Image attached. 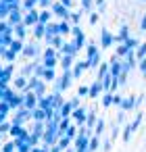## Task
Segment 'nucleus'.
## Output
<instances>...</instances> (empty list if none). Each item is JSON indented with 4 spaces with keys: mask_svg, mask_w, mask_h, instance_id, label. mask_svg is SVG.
<instances>
[{
    "mask_svg": "<svg viewBox=\"0 0 146 152\" xmlns=\"http://www.w3.org/2000/svg\"><path fill=\"white\" fill-rule=\"evenodd\" d=\"M50 11H52V15H56V17H61L63 21H67V19H71V13H69V9H67V7H63L61 2H54V4L50 7Z\"/></svg>",
    "mask_w": 146,
    "mask_h": 152,
    "instance_id": "1",
    "label": "nucleus"
},
{
    "mask_svg": "<svg viewBox=\"0 0 146 152\" xmlns=\"http://www.w3.org/2000/svg\"><path fill=\"white\" fill-rule=\"evenodd\" d=\"M40 102V98L34 94V92H25L23 94V106L27 108V110H36V104Z\"/></svg>",
    "mask_w": 146,
    "mask_h": 152,
    "instance_id": "2",
    "label": "nucleus"
},
{
    "mask_svg": "<svg viewBox=\"0 0 146 152\" xmlns=\"http://www.w3.org/2000/svg\"><path fill=\"white\" fill-rule=\"evenodd\" d=\"M40 23V13L34 9V11H27L25 13V17H23V25H27V27H34V25H38Z\"/></svg>",
    "mask_w": 146,
    "mask_h": 152,
    "instance_id": "3",
    "label": "nucleus"
},
{
    "mask_svg": "<svg viewBox=\"0 0 146 152\" xmlns=\"http://www.w3.org/2000/svg\"><path fill=\"white\" fill-rule=\"evenodd\" d=\"M23 17H25V15H23V9H15V11H11V15H9V19H7V21L15 27V25L23 23Z\"/></svg>",
    "mask_w": 146,
    "mask_h": 152,
    "instance_id": "4",
    "label": "nucleus"
},
{
    "mask_svg": "<svg viewBox=\"0 0 146 152\" xmlns=\"http://www.w3.org/2000/svg\"><path fill=\"white\" fill-rule=\"evenodd\" d=\"M56 65V52L52 50V48H48L46 52H44V67L46 69H52Z\"/></svg>",
    "mask_w": 146,
    "mask_h": 152,
    "instance_id": "5",
    "label": "nucleus"
},
{
    "mask_svg": "<svg viewBox=\"0 0 146 152\" xmlns=\"http://www.w3.org/2000/svg\"><path fill=\"white\" fill-rule=\"evenodd\" d=\"M23 54H25L27 58H34V56H38V54H40V48H38V44H36V42L27 44V46L23 48Z\"/></svg>",
    "mask_w": 146,
    "mask_h": 152,
    "instance_id": "6",
    "label": "nucleus"
},
{
    "mask_svg": "<svg viewBox=\"0 0 146 152\" xmlns=\"http://www.w3.org/2000/svg\"><path fill=\"white\" fill-rule=\"evenodd\" d=\"M13 34L17 36V40H23V38L27 36V25H23V23L15 25V27H13Z\"/></svg>",
    "mask_w": 146,
    "mask_h": 152,
    "instance_id": "7",
    "label": "nucleus"
},
{
    "mask_svg": "<svg viewBox=\"0 0 146 152\" xmlns=\"http://www.w3.org/2000/svg\"><path fill=\"white\" fill-rule=\"evenodd\" d=\"M121 71H123V67L117 63V56H115V58L111 61V75L117 79V77H121Z\"/></svg>",
    "mask_w": 146,
    "mask_h": 152,
    "instance_id": "8",
    "label": "nucleus"
},
{
    "mask_svg": "<svg viewBox=\"0 0 146 152\" xmlns=\"http://www.w3.org/2000/svg\"><path fill=\"white\" fill-rule=\"evenodd\" d=\"M11 135H13V137H17V140L27 137V133H25V129H23L21 125H13V127H11Z\"/></svg>",
    "mask_w": 146,
    "mask_h": 152,
    "instance_id": "9",
    "label": "nucleus"
},
{
    "mask_svg": "<svg viewBox=\"0 0 146 152\" xmlns=\"http://www.w3.org/2000/svg\"><path fill=\"white\" fill-rule=\"evenodd\" d=\"M100 36H102V48H109V46L113 44V36H111L106 29H102V31H100Z\"/></svg>",
    "mask_w": 146,
    "mask_h": 152,
    "instance_id": "10",
    "label": "nucleus"
},
{
    "mask_svg": "<svg viewBox=\"0 0 146 152\" xmlns=\"http://www.w3.org/2000/svg\"><path fill=\"white\" fill-rule=\"evenodd\" d=\"M23 48H25V46H23V42H21V40H13V42H11V46H9V50H13L15 54L23 52Z\"/></svg>",
    "mask_w": 146,
    "mask_h": 152,
    "instance_id": "11",
    "label": "nucleus"
},
{
    "mask_svg": "<svg viewBox=\"0 0 146 152\" xmlns=\"http://www.w3.org/2000/svg\"><path fill=\"white\" fill-rule=\"evenodd\" d=\"M34 36L40 40V38H44L46 36V25H42V23H38V25H34Z\"/></svg>",
    "mask_w": 146,
    "mask_h": 152,
    "instance_id": "12",
    "label": "nucleus"
},
{
    "mask_svg": "<svg viewBox=\"0 0 146 152\" xmlns=\"http://www.w3.org/2000/svg\"><path fill=\"white\" fill-rule=\"evenodd\" d=\"M71 110H73V104H71V102H67V104H63V108L59 110V117H63V119H67V117L71 115Z\"/></svg>",
    "mask_w": 146,
    "mask_h": 152,
    "instance_id": "13",
    "label": "nucleus"
},
{
    "mask_svg": "<svg viewBox=\"0 0 146 152\" xmlns=\"http://www.w3.org/2000/svg\"><path fill=\"white\" fill-rule=\"evenodd\" d=\"M38 2H40V0H23V4H21V9H23L25 13H27V11H34Z\"/></svg>",
    "mask_w": 146,
    "mask_h": 152,
    "instance_id": "14",
    "label": "nucleus"
},
{
    "mask_svg": "<svg viewBox=\"0 0 146 152\" xmlns=\"http://www.w3.org/2000/svg\"><path fill=\"white\" fill-rule=\"evenodd\" d=\"M50 17H52V11H48V9L42 11V13H40V23H42V25H48V23H50Z\"/></svg>",
    "mask_w": 146,
    "mask_h": 152,
    "instance_id": "15",
    "label": "nucleus"
},
{
    "mask_svg": "<svg viewBox=\"0 0 146 152\" xmlns=\"http://www.w3.org/2000/svg\"><path fill=\"white\" fill-rule=\"evenodd\" d=\"M73 29H71V25L67 23V21H61L59 23V36H65V34H71Z\"/></svg>",
    "mask_w": 146,
    "mask_h": 152,
    "instance_id": "16",
    "label": "nucleus"
},
{
    "mask_svg": "<svg viewBox=\"0 0 146 152\" xmlns=\"http://www.w3.org/2000/svg\"><path fill=\"white\" fill-rule=\"evenodd\" d=\"M61 50H63L65 54H69V56H73V54L77 52V46H75V44H69V42H67V44H63V48H61Z\"/></svg>",
    "mask_w": 146,
    "mask_h": 152,
    "instance_id": "17",
    "label": "nucleus"
},
{
    "mask_svg": "<svg viewBox=\"0 0 146 152\" xmlns=\"http://www.w3.org/2000/svg\"><path fill=\"white\" fill-rule=\"evenodd\" d=\"M27 83H29V81L21 75V77H17V79H15V90H27Z\"/></svg>",
    "mask_w": 146,
    "mask_h": 152,
    "instance_id": "18",
    "label": "nucleus"
},
{
    "mask_svg": "<svg viewBox=\"0 0 146 152\" xmlns=\"http://www.w3.org/2000/svg\"><path fill=\"white\" fill-rule=\"evenodd\" d=\"M90 65H88V61H81V63H77V67H75V71H73V77H79L81 75V71L84 69H88Z\"/></svg>",
    "mask_w": 146,
    "mask_h": 152,
    "instance_id": "19",
    "label": "nucleus"
},
{
    "mask_svg": "<svg viewBox=\"0 0 146 152\" xmlns=\"http://www.w3.org/2000/svg\"><path fill=\"white\" fill-rule=\"evenodd\" d=\"M100 90H102V83H100V81H96V83H94V86L90 88V96H92V98H96Z\"/></svg>",
    "mask_w": 146,
    "mask_h": 152,
    "instance_id": "20",
    "label": "nucleus"
},
{
    "mask_svg": "<svg viewBox=\"0 0 146 152\" xmlns=\"http://www.w3.org/2000/svg\"><path fill=\"white\" fill-rule=\"evenodd\" d=\"M127 38H129V34H127V27L123 25V27H121V31H119V38H115V42H117V40H119V42H125Z\"/></svg>",
    "mask_w": 146,
    "mask_h": 152,
    "instance_id": "21",
    "label": "nucleus"
},
{
    "mask_svg": "<svg viewBox=\"0 0 146 152\" xmlns=\"http://www.w3.org/2000/svg\"><path fill=\"white\" fill-rule=\"evenodd\" d=\"M71 63H73V56H69V54H65V56H63V63H61V65H63V69H65V71H69V67H71Z\"/></svg>",
    "mask_w": 146,
    "mask_h": 152,
    "instance_id": "22",
    "label": "nucleus"
},
{
    "mask_svg": "<svg viewBox=\"0 0 146 152\" xmlns=\"http://www.w3.org/2000/svg\"><path fill=\"white\" fill-rule=\"evenodd\" d=\"M73 117H75V121H79V123H81L84 119H88V117H86V110H84V108H77V110L73 113Z\"/></svg>",
    "mask_w": 146,
    "mask_h": 152,
    "instance_id": "23",
    "label": "nucleus"
},
{
    "mask_svg": "<svg viewBox=\"0 0 146 152\" xmlns=\"http://www.w3.org/2000/svg\"><path fill=\"white\" fill-rule=\"evenodd\" d=\"M15 148H17V144L15 142H9V144L2 146V152H15Z\"/></svg>",
    "mask_w": 146,
    "mask_h": 152,
    "instance_id": "24",
    "label": "nucleus"
},
{
    "mask_svg": "<svg viewBox=\"0 0 146 152\" xmlns=\"http://www.w3.org/2000/svg\"><path fill=\"white\" fill-rule=\"evenodd\" d=\"M98 58H100V56H98V52H96V54H90L88 65H90V67H96V65H98Z\"/></svg>",
    "mask_w": 146,
    "mask_h": 152,
    "instance_id": "25",
    "label": "nucleus"
},
{
    "mask_svg": "<svg viewBox=\"0 0 146 152\" xmlns=\"http://www.w3.org/2000/svg\"><path fill=\"white\" fill-rule=\"evenodd\" d=\"M69 142H71V137H69V135H63V137H61V142H59V146L65 150V148L69 146Z\"/></svg>",
    "mask_w": 146,
    "mask_h": 152,
    "instance_id": "26",
    "label": "nucleus"
},
{
    "mask_svg": "<svg viewBox=\"0 0 146 152\" xmlns=\"http://www.w3.org/2000/svg\"><path fill=\"white\" fill-rule=\"evenodd\" d=\"M125 46H127L129 50H134V48L138 46V40H131V38H127V40H125Z\"/></svg>",
    "mask_w": 146,
    "mask_h": 152,
    "instance_id": "27",
    "label": "nucleus"
},
{
    "mask_svg": "<svg viewBox=\"0 0 146 152\" xmlns=\"http://www.w3.org/2000/svg\"><path fill=\"white\" fill-rule=\"evenodd\" d=\"M44 79L52 81V79H54V71H52V69H46V71H44Z\"/></svg>",
    "mask_w": 146,
    "mask_h": 152,
    "instance_id": "28",
    "label": "nucleus"
},
{
    "mask_svg": "<svg viewBox=\"0 0 146 152\" xmlns=\"http://www.w3.org/2000/svg\"><path fill=\"white\" fill-rule=\"evenodd\" d=\"M121 106H123V108H134V106H136V102H134V98H127Z\"/></svg>",
    "mask_w": 146,
    "mask_h": 152,
    "instance_id": "29",
    "label": "nucleus"
},
{
    "mask_svg": "<svg viewBox=\"0 0 146 152\" xmlns=\"http://www.w3.org/2000/svg\"><path fill=\"white\" fill-rule=\"evenodd\" d=\"M38 4H40V7H42V9L46 11V9H50V7H52V0H40Z\"/></svg>",
    "mask_w": 146,
    "mask_h": 152,
    "instance_id": "30",
    "label": "nucleus"
},
{
    "mask_svg": "<svg viewBox=\"0 0 146 152\" xmlns=\"http://www.w3.org/2000/svg\"><path fill=\"white\" fill-rule=\"evenodd\" d=\"M102 131H104V121H98L96 123V135H100Z\"/></svg>",
    "mask_w": 146,
    "mask_h": 152,
    "instance_id": "31",
    "label": "nucleus"
},
{
    "mask_svg": "<svg viewBox=\"0 0 146 152\" xmlns=\"http://www.w3.org/2000/svg\"><path fill=\"white\" fill-rule=\"evenodd\" d=\"M131 131H134V127H131V125H127V129H125V133H123V140H125V142L131 137Z\"/></svg>",
    "mask_w": 146,
    "mask_h": 152,
    "instance_id": "32",
    "label": "nucleus"
},
{
    "mask_svg": "<svg viewBox=\"0 0 146 152\" xmlns=\"http://www.w3.org/2000/svg\"><path fill=\"white\" fill-rule=\"evenodd\" d=\"M79 2H81L84 11H90V9H92V0H79Z\"/></svg>",
    "mask_w": 146,
    "mask_h": 152,
    "instance_id": "33",
    "label": "nucleus"
},
{
    "mask_svg": "<svg viewBox=\"0 0 146 152\" xmlns=\"http://www.w3.org/2000/svg\"><path fill=\"white\" fill-rule=\"evenodd\" d=\"M127 52H129V48H127L125 44H121V46L117 48V54H127Z\"/></svg>",
    "mask_w": 146,
    "mask_h": 152,
    "instance_id": "34",
    "label": "nucleus"
},
{
    "mask_svg": "<svg viewBox=\"0 0 146 152\" xmlns=\"http://www.w3.org/2000/svg\"><path fill=\"white\" fill-rule=\"evenodd\" d=\"M29 73H34V65H27V67H23V77H25V75H29Z\"/></svg>",
    "mask_w": 146,
    "mask_h": 152,
    "instance_id": "35",
    "label": "nucleus"
},
{
    "mask_svg": "<svg viewBox=\"0 0 146 152\" xmlns=\"http://www.w3.org/2000/svg\"><path fill=\"white\" fill-rule=\"evenodd\" d=\"M113 98H115V96H111V94H109V96H104V100H102V104H104V106H109V104H113Z\"/></svg>",
    "mask_w": 146,
    "mask_h": 152,
    "instance_id": "36",
    "label": "nucleus"
},
{
    "mask_svg": "<svg viewBox=\"0 0 146 152\" xmlns=\"http://www.w3.org/2000/svg\"><path fill=\"white\" fill-rule=\"evenodd\" d=\"M96 148H98V137L90 140V150H96Z\"/></svg>",
    "mask_w": 146,
    "mask_h": 152,
    "instance_id": "37",
    "label": "nucleus"
},
{
    "mask_svg": "<svg viewBox=\"0 0 146 152\" xmlns=\"http://www.w3.org/2000/svg\"><path fill=\"white\" fill-rule=\"evenodd\" d=\"M88 94H90V90H88L86 86H81V88H79V96H88Z\"/></svg>",
    "mask_w": 146,
    "mask_h": 152,
    "instance_id": "38",
    "label": "nucleus"
},
{
    "mask_svg": "<svg viewBox=\"0 0 146 152\" xmlns=\"http://www.w3.org/2000/svg\"><path fill=\"white\" fill-rule=\"evenodd\" d=\"M86 121H88V125H94V123H98V121H96V117H94V113H92V115H90Z\"/></svg>",
    "mask_w": 146,
    "mask_h": 152,
    "instance_id": "39",
    "label": "nucleus"
},
{
    "mask_svg": "<svg viewBox=\"0 0 146 152\" xmlns=\"http://www.w3.org/2000/svg\"><path fill=\"white\" fill-rule=\"evenodd\" d=\"M61 4L67 7V9H71V7H73V0H61Z\"/></svg>",
    "mask_w": 146,
    "mask_h": 152,
    "instance_id": "40",
    "label": "nucleus"
},
{
    "mask_svg": "<svg viewBox=\"0 0 146 152\" xmlns=\"http://www.w3.org/2000/svg\"><path fill=\"white\" fill-rule=\"evenodd\" d=\"M138 54H140V56H144V54H146V44H142V46L138 48Z\"/></svg>",
    "mask_w": 146,
    "mask_h": 152,
    "instance_id": "41",
    "label": "nucleus"
},
{
    "mask_svg": "<svg viewBox=\"0 0 146 152\" xmlns=\"http://www.w3.org/2000/svg\"><path fill=\"white\" fill-rule=\"evenodd\" d=\"M71 21L77 23V21H79V13H71Z\"/></svg>",
    "mask_w": 146,
    "mask_h": 152,
    "instance_id": "42",
    "label": "nucleus"
},
{
    "mask_svg": "<svg viewBox=\"0 0 146 152\" xmlns=\"http://www.w3.org/2000/svg\"><path fill=\"white\" fill-rule=\"evenodd\" d=\"M96 21H98V15H96V13H92V15H90V23H92V25H94V23H96Z\"/></svg>",
    "mask_w": 146,
    "mask_h": 152,
    "instance_id": "43",
    "label": "nucleus"
},
{
    "mask_svg": "<svg viewBox=\"0 0 146 152\" xmlns=\"http://www.w3.org/2000/svg\"><path fill=\"white\" fill-rule=\"evenodd\" d=\"M140 69H142V75H144V77H146V58H144V61H142V65H140Z\"/></svg>",
    "mask_w": 146,
    "mask_h": 152,
    "instance_id": "44",
    "label": "nucleus"
},
{
    "mask_svg": "<svg viewBox=\"0 0 146 152\" xmlns=\"http://www.w3.org/2000/svg\"><path fill=\"white\" fill-rule=\"evenodd\" d=\"M142 29L146 31V15H144V19H142Z\"/></svg>",
    "mask_w": 146,
    "mask_h": 152,
    "instance_id": "45",
    "label": "nucleus"
},
{
    "mask_svg": "<svg viewBox=\"0 0 146 152\" xmlns=\"http://www.w3.org/2000/svg\"><path fill=\"white\" fill-rule=\"evenodd\" d=\"M142 2H144V0H142Z\"/></svg>",
    "mask_w": 146,
    "mask_h": 152,
    "instance_id": "46",
    "label": "nucleus"
},
{
    "mask_svg": "<svg viewBox=\"0 0 146 152\" xmlns=\"http://www.w3.org/2000/svg\"><path fill=\"white\" fill-rule=\"evenodd\" d=\"M69 152H71V150H69Z\"/></svg>",
    "mask_w": 146,
    "mask_h": 152,
    "instance_id": "47",
    "label": "nucleus"
}]
</instances>
